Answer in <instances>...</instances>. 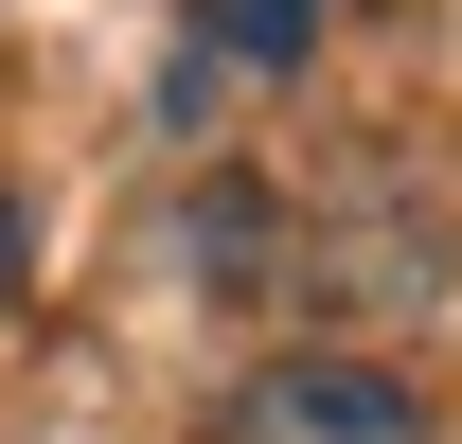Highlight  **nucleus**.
<instances>
[{"label":"nucleus","mask_w":462,"mask_h":444,"mask_svg":"<svg viewBox=\"0 0 462 444\" xmlns=\"http://www.w3.org/2000/svg\"><path fill=\"white\" fill-rule=\"evenodd\" d=\"M196 444H445L427 427V391L392 356H338V338H285V356H249L214 391V427Z\"/></svg>","instance_id":"2"},{"label":"nucleus","mask_w":462,"mask_h":444,"mask_svg":"<svg viewBox=\"0 0 462 444\" xmlns=\"http://www.w3.org/2000/svg\"><path fill=\"white\" fill-rule=\"evenodd\" d=\"M249 302H285L302 338L374 356V338H409V320L462 302V214L445 196H320V214H267V284H249Z\"/></svg>","instance_id":"1"},{"label":"nucleus","mask_w":462,"mask_h":444,"mask_svg":"<svg viewBox=\"0 0 462 444\" xmlns=\"http://www.w3.org/2000/svg\"><path fill=\"white\" fill-rule=\"evenodd\" d=\"M196 54L214 71H302L320 54V0H196Z\"/></svg>","instance_id":"3"},{"label":"nucleus","mask_w":462,"mask_h":444,"mask_svg":"<svg viewBox=\"0 0 462 444\" xmlns=\"http://www.w3.org/2000/svg\"><path fill=\"white\" fill-rule=\"evenodd\" d=\"M18 302H36V214L0 196V320H18Z\"/></svg>","instance_id":"4"}]
</instances>
